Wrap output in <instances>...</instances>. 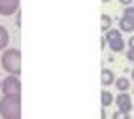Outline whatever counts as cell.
<instances>
[{
    "instance_id": "obj_17",
    "label": "cell",
    "mask_w": 134,
    "mask_h": 119,
    "mask_svg": "<svg viewBox=\"0 0 134 119\" xmlns=\"http://www.w3.org/2000/svg\"><path fill=\"white\" fill-rule=\"evenodd\" d=\"M122 5H126V7H131V3H132V0H119Z\"/></svg>"
},
{
    "instance_id": "obj_14",
    "label": "cell",
    "mask_w": 134,
    "mask_h": 119,
    "mask_svg": "<svg viewBox=\"0 0 134 119\" xmlns=\"http://www.w3.org/2000/svg\"><path fill=\"white\" fill-rule=\"evenodd\" d=\"M122 15H126V17H134V8L132 7H126Z\"/></svg>"
},
{
    "instance_id": "obj_9",
    "label": "cell",
    "mask_w": 134,
    "mask_h": 119,
    "mask_svg": "<svg viewBox=\"0 0 134 119\" xmlns=\"http://www.w3.org/2000/svg\"><path fill=\"white\" fill-rule=\"evenodd\" d=\"M114 84H116V89L119 92H127L129 87H131V82H129V79H126V77H116Z\"/></svg>"
},
{
    "instance_id": "obj_11",
    "label": "cell",
    "mask_w": 134,
    "mask_h": 119,
    "mask_svg": "<svg viewBox=\"0 0 134 119\" xmlns=\"http://www.w3.org/2000/svg\"><path fill=\"white\" fill-rule=\"evenodd\" d=\"M109 29H112V19L107 14H102L100 15V30L106 34Z\"/></svg>"
},
{
    "instance_id": "obj_13",
    "label": "cell",
    "mask_w": 134,
    "mask_h": 119,
    "mask_svg": "<svg viewBox=\"0 0 134 119\" xmlns=\"http://www.w3.org/2000/svg\"><path fill=\"white\" fill-rule=\"evenodd\" d=\"M112 119H131V116L126 112H121V111H116L114 114H112Z\"/></svg>"
},
{
    "instance_id": "obj_1",
    "label": "cell",
    "mask_w": 134,
    "mask_h": 119,
    "mask_svg": "<svg viewBox=\"0 0 134 119\" xmlns=\"http://www.w3.org/2000/svg\"><path fill=\"white\" fill-rule=\"evenodd\" d=\"M0 117L22 119V101L19 94H7L0 99Z\"/></svg>"
},
{
    "instance_id": "obj_22",
    "label": "cell",
    "mask_w": 134,
    "mask_h": 119,
    "mask_svg": "<svg viewBox=\"0 0 134 119\" xmlns=\"http://www.w3.org/2000/svg\"><path fill=\"white\" fill-rule=\"evenodd\" d=\"M132 8H134V7H132Z\"/></svg>"
},
{
    "instance_id": "obj_4",
    "label": "cell",
    "mask_w": 134,
    "mask_h": 119,
    "mask_svg": "<svg viewBox=\"0 0 134 119\" xmlns=\"http://www.w3.org/2000/svg\"><path fill=\"white\" fill-rule=\"evenodd\" d=\"M0 91L3 92V96H7V94H19L20 96L22 82H20L19 75H10L8 74L7 77L0 82Z\"/></svg>"
},
{
    "instance_id": "obj_10",
    "label": "cell",
    "mask_w": 134,
    "mask_h": 119,
    "mask_svg": "<svg viewBox=\"0 0 134 119\" xmlns=\"http://www.w3.org/2000/svg\"><path fill=\"white\" fill-rule=\"evenodd\" d=\"M112 101H114V97H112V94L109 91H106V89L100 91V106H102L104 109L109 107V106L112 104Z\"/></svg>"
},
{
    "instance_id": "obj_2",
    "label": "cell",
    "mask_w": 134,
    "mask_h": 119,
    "mask_svg": "<svg viewBox=\"0 0 134 119\" xmlns=\"http://www.w3.org/2000/svg\"><path fill=\"white\" fill-rule=\"evenodd\" d=\"M2 67L10 75H20L22 72V54L19 49H7L2 54Z\"/></svg>"
},
{
    "instance_id": "obj_15",
    "label": "cell",
    "mask_w": 134,
    "mask_h": 119,
    "mask_svg": "<svg viewBox=\"0 0 134 119\" xmlns=\"http://www.w3.org/2000/svg\"><path fill=\"white\" fill-rule=\"evenodd\" d=\"M126 57H127L129 62H134V49H129L127 52H126Z\"/></svg>"
},
{
    "instance_id": "obj_7",
    "label": "cell",
    "mask_w": 134,
    "mask_h": 119,
    "mask_svg": "<svg viewBox=\"0 0 134 119\" xmlns=\"http://www.w3.org/2000/svg\"><path fill=\"white\" fill-rule=\"evenodd\" d=\"M119 30L127 32V34L134 32V17H126V15L121 17L119 19Z\"/></svg>"
},
{
    "instance_id": "obj_6",
    "label": "cell",
    "mask_w": 134,
    "mask_h": 119,
    "mask_svg": "<svg viewBox=\"0 0 134 119\" xmlns=\"http://www.w3.org/2000/svg\"><path fill=\"white\" fill-rule=\"evenodd\" d=\"M114 101H116V106H117V111L126 112V114L131 112V109H132V99H131V96H129L127 92H119V96H117Z\"/></svg>"
},
{
    "instance_id": "obj_20",
    "label": "cell",
    "mask_w": 134,
    "mask_h": 119,
    "mask_svg": "<svg viewBox=\"0 0 134 119\" xmlns=\"http://www.w3.org/2000/svg\"><path fill=\"white\" fill-rule=\"evenodd\" d=\"M131 77H132V79H134V69H132V71H131Z\"/></svg>"
},
{
    "instance_id": "obj_18",
    "label": "cell",
    "mask_w": 134,
    "mask_h": 119,
    "mask_svg": "<svg viewBox=\"0 0 134 119\" xmlns=\"http://www.w3.org/2000/svg\"><path fill=\"white\" fill-rule=\"evenodd\" d=\"M104 47H106V39L100 37V49H104Z\"/></svg>"
},
{
    "instance_id": "obj_19",
    "label": "cell",
    "mask_w": 134,
    "mask_h": 119,
    "mask_svg": "<svg viewBox=\"0 0 134 119\" xmlns=\"http://www.w3.org/2000/svg\"><path fill=\"white\" fill-rule=\"evenodd\" d=\"M100 119H106V109L102 107V111H100Z\"/></svg>"
},
{
    "instance_id": "obj_8",
    "label": "cell",
    "mask_w": 134,
    "mask_h": 119,
    "mask_svg": "<svg viewBox=\"0 0 134 119\" xmlns=\"http://www.w3.org/2000/svg\"><path fill=\"white\" fill-rule=\"evenodd\" d=\"M114 80H116V75H114V72H112L111 69H102L100 71V84H102L104 87L112 86Z\"/></svg>"
},
{
    "instance_id": "obj_16",
    "label": "cell",
    "mask_w": 134,
    "mask_h": 119,
    "mask_svg": "<svg viewBox=\"0 0 134 119\" xmlns=\"http://www.w3.org/2000/svg\"><path fill=\"white\" fill-rule=\"evenodd\" d=\"M127 45H129V49H134V35H131L127 39Z\"/></svg>"
},
{
    "instance_id": "obj_3",
    "label": "cell",
    "mask_w": 134,
    "mask_h": 119,
    "mask_svg": "<svg viewBox=\"0 0 134 119\" xmlns=\"http://www.w3.org/2000/svg\"><path fill=\"white\" fill-rule=\"evenodd\" d=\"M106 42L109 44V49L112 52H122L124 50V39L121 35V30L119 29H109L104 35Z\"/></svg>"
},
{
    "instance_id": "obj_21",
    "label": "cell",
    "mask_w": 134,
    "mask_h": 119,
    "mask_svg": "<svg viewBox=\"0 0 134 119\" xmlns=\"http://www.w3.org/2000/svg\"><path fill=\"white\" fill-rule=\"evenodd\" d=\"M102 2H111V0H102Z\"/></svg>"
},
{
    "instance_id": "obj_5",
    "label": "cell",
    "mask_w": 134,
    "mask_h": 119,
    "mask_svg": "<svg viewBox=\"0 0 134 119\" xmlns=\"http://www.w3.org/2000/svg\"><path fill=\"white\" fill-rule=\"evenodd\" d=\"M20 0H0V15L10 17L19 12Z\"/></svg>"
},
{
    "instance_id": "obj_12",
    "label": "cell",
    "mask_w": 134,
    "mask_h": 119,
    "mask_svg": "<svg viewBox=\"0 0 134 119\" xmlns=\"http://www.w3.org/2000/svg\"><path fill=\"white\" fill-rule=\"evenodd\" d=\"M8 45V32L3 25H0V50H3Z\"/></svg>"
}]
</instances>
